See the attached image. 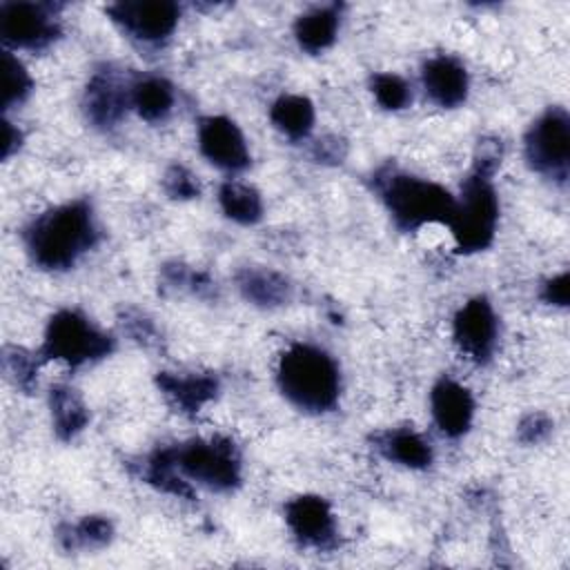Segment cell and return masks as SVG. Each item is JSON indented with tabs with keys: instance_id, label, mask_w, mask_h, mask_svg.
<instances>
[{
	"instance_id": "obj_1",
	"label": "cell",
	"mask_w": 570,
	"mask_h": 570,
	"mask_svg": "<svg viewBox=\"0 0 570 570\" xmlns=\"http://www.w3.org/2000/svg\"><path fill=\"white\" fill-rule=\"evenodd\" d=\"M27 252L45 269L71 267L96 240L91 209L85 203H67L38 216L24 234Z\"/></svg>"
},
{
	"instance_id": "obj_2",
	"label": "cell",
	"mask_w": 570,
	"mask_h": 570,
	"mask_svg": "<svg viewBox=\"0 0 570 570\" xmlns=\"http://www.w3.org/2000/svg\"><path fill=\"white\" fill-rule=\"evenodd\" d=\"M281 392L301 410L325 412L338 399L336 361L314 345H292L278 363Z\"/></svg>"
},
{
	"instance_id": "obj_3",
	"label": "cell",
	"mask_w": 570,
	"mask_h": 570,
	"mask_svg": "<svg viewBox=\"0 0 570 570\" xmlns=\"http://www.w3.org/2000/svg\"><path fill=\"white\" fill-rule=\"evenodd\" d=\"M381 194L392 218L405 229L423 227L428 223H450L456 205L452 194L441 185L405 174L387 176Z\"/></svg>"
},
{
	"instance_id": "obj_4",
	"label": "cell",
	"mask_w": 570,
	"mask_h": 570,
	"mask_svg": "<svg viewBox=\"0 0 570 570\" xmlns=\"http://www.w3.org/2000/svg\"><path fill=\"white\" fill-rule=\"evenodd\" d=\"M488 176L490 171L481 163L476 174L465 183L463 198L454 205V214L448 223L459 247L465 252L483 249L494 236L499 203Z\"/></svg>"
},
{
	"instance_id": "obj_5",
	"label": "cell",
	"mask_w": 570,
	"mask_h": 570,
	"mask_svg": "<svg viewBox=\"0 0 570 570\" xmlns=\"http://www.w3.org/2000/svg\"><path fill=\"white\" fill-rule=\"evenodd\" d=\"M111 350V338L94 327L82 314L65 309L58 312L47 327L42 354L49 358L80 365L105 356Z\"/></svg>"
},
{
	"instance_id": "obj_6",
	"label": "cell",
	"mask_w": 570,
	"mask_h": 570,
	"mask_svg": "<svg viewBox=\"0 0 570 570\" xmlns=\"http://www.w3.org/2000/svg\"><path fill=\"white\" fill-rule=\"evenodd\" d=\"M171 454L178 472L212 490H229L238 481V456L229 443L194 441Z\"/></svg>"
},
{
	"instance_id": "obj_7",
	"label": "cell",
	"mask_w": 570,
	"mask_h": 570,
	"mask_svg": "<svg viewBox=\"0 0 570 570\" xmlns=\"http://www.w3.org/2000/svg\"><path fill=\"white\" fill-rule=\"evenodd\" d=\"M528 163L552 178H566L570 158V120L559 107L548 109L525 136Z\"/></svg>"
},
{
	"instance_id": "obj_8",
	"label": "cell",
	"mask_w": 570,
	"mask_h": 570,
	"mask_svg": "<svg viewBox=\"0 0 570 570\" xmlns=\"http://www.w3.org/2000/svg\"><path fill=\"white\" fill-rule=\"evenodd\" d=\"M0 36L16 49H38L56 38L53 11L45 4L4 2L0 7Z\"/></svg>"
},
{
	"instance_id": "obj_9",
	"label": "cell",
	"mask_w": 570,
	"mask_h": 570,
	"mask_svg": "<svg viewBox=\"0 0 570 570\" xmlns=\"http://www.w3.org/2000/svg\"><path fill=\"white\" fill-rule=\"evenodd\" d=\"M111 18L140 42H160L178 24L180 9L174 2H118L109 7Z\"/></svg>"
},
{
	"instance_id": "obj_10",
	"label": "cell",
	"mask_w": 570,
	"mask_h": 570,
	"mask_svg": "<svg viewBox=\"0 0 570 570\" xmlns=\"http://www.w3.org/2000/svg\"><path fill=\"white\" fill-rule=\"evenodd\" d=\"M200 154L225 171H240L249 165V149L240 129L223 116L203 118L198 125Z\"/></svg>"
},
{
	"instance_id": "obj_11",
	"label": "cell",
	"mask_w": 570,
	"mask_h": 570,
	"mask_svg": "<svg viewBox=\"0 0 570 570\" xmlns=\"http://www.w3.org/2000/svg\"><path fill=\"white\" fill-rule=\"evenodd\" d=\"M497 332H499V325H497L494 309L481 296L468 301L454 316V341L468 356L476 361H483L490 356L497 343Z\"/></svg>"
},
{
	"instance_id": "obj_12",
	"label": "cell",
	"mask_w": 570,
	"mask_h": 570,
	"mask_svg": "<svg viewBox=\"0 0 570 570\" xmlns=\"http://www.w3.org/2000/svg\"><path fill=\"white\" fill-rule=\"evenodd\" d=\"M285 519L292 532L307 546H325L332 541L336 525L334 514L321 497H296L285 505Z\"/></svg>"
},
{
	"instance_id": "obj_13",
	"label": "cell",
	"mask_w": 570,
	"mask_h": 570,
	"mask_svg": "<svg viewBox=\"0 0 570 570\" xmlns=\"http://www.w3.org/2000/svg\"><path fill=\"white\" fill-rule=\"evenodd\" d=\"M430 405H432V416L443 434L459 436L470 428V421L474 414V401L461 383L452 379H441L430 394Z\"/></svg>"
},
{
	"instance_id": "obj_14",
	"label": "cell",
	"mask_w": 570,
	"mask_h": 570,
	"mask_svg": "<svg viewBox=\"0 0 570 570\" xmlns=\"http://www.w3.org/2000/svg\"><path fill=\"white\" fill-rule=\"evenodd\" d=\"M423 89L441 107H456L468 96V71L452 56H434L423 65Z\"/></svg>"
},
{
	"instance_id": "obj_15",
	"label": "cell",
	"mask_w": 570,
	"mask_h": 570,
	"mask_svg": "<svg viewBox=\"0 0 570 570\" xmlns=\"http://www.w3.org/2000/svg\"><path fill=\"white\" fill-rule=\"evenodd\" d=\"M129 87H125L111 73H96L85 94L87 116L96 125H114L125 114V109L131 107Z\"/></svg>"
},
{
	"instance_id": "obj_16",
	"label": "cell",
	"mask_w": 570,
	"mask_h": 570,
	"mask_svg": "<svg viewBox=\"0 0 570 570\" xmlns=\"http://www.w3.org/2000/svg\"><path fill=\"white\" fill-rule=\"evenodd\" d=\"M129 102L140 114V118L156 122L163 120L174 107V89L167 80L158 76H145L131 82Z\"/></svg>"
},
{
	"instance_id": "obj_17",
	"label": "cell",
	"mask_w": 570,
	"mask_h": 570,
	"mask_svg": "<svg viewBox=\"0 0 570 570\" xmlns=\"http://www.w3.org/2000/svg\"><path fill=\"white\" fill-rule=\"evenodd\" d=\"M336 31H338V9L336 7H316L307 13H303L294 27V36H296L298 45L309 53L327 49L334 42Z\"/></svg>"
},
{
	"instance_id": "obj_18",
	"label": "cell",
	"mask_w": 570,
	"mask_h": 570,
	"mask_svg": "<svg viewBox=\"0 0 570 570\" xmlns=\"http://www.w3.org/2000/svg\"><path fill=\"white\" fill-rule=\"evenodd\" d=\"M272 122L289 138H305L314 125V107L303 96H283L272 105Z\"/></svg>"
},
{
	"instance_id": "obj_19",
	"label": "cell",
	"mask_w": 570,
	"mask_h": 570,
	"mask_svg": "<svg viewBox=\"0 0 570 570\" xmlns=\"http://www.w3.org/2000/svg\"><path fill=\"white\" fill-rule=\"evenodd\" d=\"M163 390L185 410H196L216 392V381L209 376H160Z\"/></svg>"
},
{
	"instance_id": "obj_20",
	"label": "cell",
	"mask_w": 570,
	"mask_h": 570,
	"mask_svg": "<svg viewBox=\"0 0 570 570\" xmlns=\"http://www.w3.org/2000/svg\"><path fill=\"white\" fill-rule=\"evenodd\" d=\"M220 207L236 223H256L263 212L261 196L254 187L243 183H225L220 189Z\"/></svg>"
},
{
	"instance_id": "obj_21",
	"label": "cell",
	"mask_w": 570,
	"mask_h": 570,
	"mask_svg": "<svg viewBox=\"0 0 570 570\" xmlns=\"http://www.w3.org/2000/svg\"><path fill=\"white\" fill-rule=\"evenodd\" d=\"M381 448L385 450V454L390 459H394L407 468H423L432 459L430 443L412 430H399V432L387 434Z\"/></svg>"
},
{
	"instance_id": "obj_22",
	"label": "cell",
	"mask_w": 570,
	"mask_h": 570,
	"mask_svg": "<svg viewBox=\"0 0 570 570\" xmlns=\"http://www.w3.org/2000/svg\"><path fill=\"white\" fill-rule=\"evenodd\" d=\"M240 289L258 305H276L287 298V283L265 269H247L240 276Z\"/></svg>"
},
{
	"instance_id": "obj_23",
	"label": "cell",
	"mask_w": 570,
	"mask_h": 570,
	"mask_svg": "<svg viewBox=\"0 0 570 570\" xmlns=\"http://www.w3.org/2000/svg\"><path fill=\"white\" fill-rule=\"evenodd\" d=\"M51 412H53L56 430L62 436L76 434L87 423L85 405L80 403V399L71 390H65V387L53 390V394H51Z\"/></svg>"
},
{
	"instance_id": "obj_24",
	"label": "cell",
	"mask_w": 570,
	"mask_h": 570,
	"mask_svg": "<svg viewBox=\"0 0 570 570\" xmlns=\"http://www.w3.org/2000/svg\"><path fill=\"white\" fill-rule=\"evenodd\" d=\"M31 89V78L22 62L11 56V51L2 53V107L9 109L11 105L20 102Z\"/></svg>"
},
{
	"instance_id": "obj_25",
	"label": "cell",
	"mask_w": 570,
	"mask_h": 570,
	"mask_svg": "<svg viewBox=\"0 0 570 570\" xmlns=\"http://www.w3.org/2000/svg\"><path fill=\"white\" fill-rule=\"evenodd\" d=\"M372 91L385 109H401L412 100L410 85L396 73H376L372 80Z\"/></svg>"
},
{
	"instance_id": "obj_26",
	"label": "cell",
	"mask_w": 570,
	"mask_h": 570,
	"mask_svg": "<svg viewBox=\"0 0 570 570\" xmlns=\"http://www.w3.org/2000/svg\"><path fill=\"white\" fill-rule=\"evenodd\" d=\"M167 189L176 198H191L194 194H198V185H196L194 176L189 171H185L183 167H174L167 174Z\"/></svg>"
},
{
	"instance_id": "obj_27",
	"label": "cell",
	"mask_w": 570,
	"mask_h": 570,
	"mask_svg": "<svg viewBox=\"0 0 570 570\" xmlns=\"http://www.w3.org/2000/svg\"><path fill=\"white\" fill-rule=\"evenodd\" d=\"M85 546L105 543L109 539V523L105 519H87L80 523L76 534Z\"/></svg>"
},
{
	"instance_id": "obj_28",
	"label": "cell",
	"mask_w": 570,
	"mask_h": 570,
	"mask_svg": "<svg viewBox=\"0 0 570 570\" xmlns=\"http://www.w3.org/2000/svg\"><path fill=\"white\" fill-rule=\"evenodd\" d=\"M546 301L552 305H566L568 303V274H559L546 285Z\"/></svg>"
},
{
	"instance_id": "obj_29",
	"label": "cell",
	"mask_w": 570,
	"mask_h": 570,
	"mask_svg": "<svg viewBox=\"0 0 570 570\" xmlns=\"http://www.w3.org/2000/svg\"><path fill=\"white\" fill-rule=\"evenodd\" d=\"M548 425H550V423H548L543 416H530V419L521 425V432H530L528 441H537L541 434L548 432Z\"/></svg>"
},
{
	"instance_id": "obj_30",
	"label": "cell",
	"mask_w": 570,
	"mask_h": 570,
	"mask_svg": "<svg viewBox=\"0 0 570 570\" xmlns=\"http://www.w3.org/2000/svg\"><path fill=\"white\" fill-rule=\"evenodd\" d=\"M16 142H18V131H13L9 122H4V131H2V156L4 158L11 154V149H16Z\"/></svg>"
}]
</instances>
